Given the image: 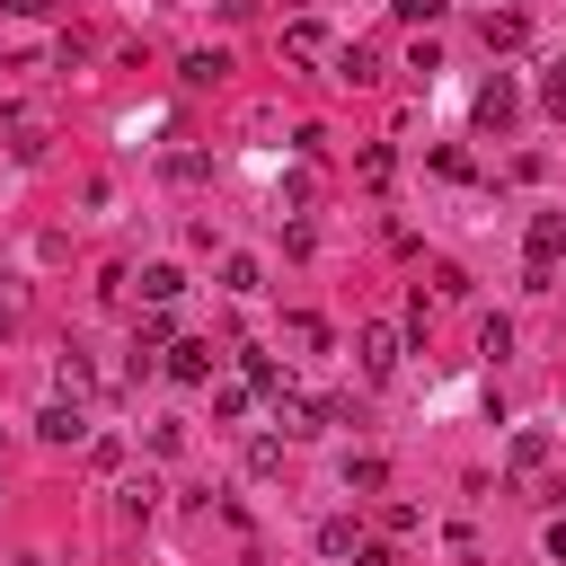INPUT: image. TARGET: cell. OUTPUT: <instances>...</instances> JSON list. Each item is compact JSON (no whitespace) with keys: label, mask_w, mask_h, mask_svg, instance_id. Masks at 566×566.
Segmentation results:
<instances>
[{"label":"cell","mask_w":566,"mask_h":566,"mask_svg":"<svg viewBox=\"0 0 566 566\" xmlns=\"http://www.w3.org/2000/svg\"><path fill=\"white\" fill-rule=\"evenodd\" d=\"M557 256H566V212H531V239H522V274H531V292L557 283Z\"/></svg>","instance_id":"6da1fadb"},{"label":"cell","mask_w":566,"mask_h":566,"mask_svg":"<svg viewBox=\"0 0 566 566\" xmlns=\"http://www.w3.org/2000/svg\"><path fill=\"white\" fill-rule=\"evenodd\" d=\"M354 345H363V371H371V380H389V371H398V327H380V318H371Z\"/></svg>","instance_id":"7a4b0ae2"},{"label":"cell","mask_w":566,"mask_h":566,"mask_svg":"<svg viewBox=\"0 0 566 566\" xmlns=\"http://www.w3.org/2000/svg\"><path fill=\"white\" fill-rule=\"evenodd\" d=\"M9 150L18 159H44V115L35 106H9Z\"/></svg>","instance_id":"3957f363"},{"label":"cell","mask_w":566,"mask_h":566,"mask_svg":"<svg viewBox=\"0 0 566 566\" xmlns=\"http://www.w3.org/2000/svg\"><path fill=\"white\" fill-rule=\"evenodd\" d=\"M35 433H44V442H80V433H88V416H80L71 398H53V407L35 416Z\"/></svg>","instance_id":"277c9868"},{"label":"cell","mask_w":566,"mask_h":566,"mask_svg":"<svg viewBox=\"0 0 566 566\" xmlns=\"http://www.w3.org/2000/svg\"><path fill=\"white\" fill-rule=\"evenodd\" d=\"M283 53H292V62H327V27L292 18V27H283Z\"/></svg>","instance_id":"5b68a950"},{"label":"cell","mask_w":566,"mask_h":566,"mask_svg":"<svg viewBox=\"0 0 566 566\" xmlns=\"http://www.w3.org/2000/svg\"><path fill=\"white\" fill-rule=\"evenodd\" d=\"M336 80H345V88H371V80H380V53H371V44H345V53H336Z\"/></svg>","instance_id":"8992f818"},{"label":"cell","mask_w":566,"mask_h":566,"mask_svg":"<svg viewBox=\"0 0 566 566\" xmlns=\"http://www.w3.org/2000/svg\"><path fill=\"white\" fill-rule=\"evenodd\" d=\"M513 115H522L513 80H486V88H478V124H513Z\"/></svg>","instance_id":"52a82bcc"},{"label":"cell","mask_w":566,"mask_h":566,"mask_svg":"<svg viewBox=\"0 0 566 566\" xmlns=\"http://www.w3.org/2000/svg\"><path fill=\"white\" fill-rule=\"evenodd\" d=\"M168 380H212V345H168Z\"/></svg>","instance_id":"ba28073f"},{"label":"cell","mask_w":566,"mask_h":566,"mask_svg":"<svg viewBox=\"0 0 566 566\" xmlns=\"http://www.w3.org/2000/svg\"><path fill=\"white\" fill-rule=\"evenodd\" d=\"M274 424H283V442H301V433H318V407H301V398L274 389Z\"/></svg>","instance_id":"9c48e42d"},{"label":"cell","mask_w":566,"mask_h":566,"mask_svg":"<svg viewBox=\"0 0 566 566\" xmlns=\"http://www.w3.org/2000/svg\"><path fill=\"white\" fill-rule=\"evenodd\" d=\"M345 486H354V495H380V486H389V469L363 451V460H345Z\"/></svg>","instance_id":"30bf717a"},{"label":"cell","mask_w":566,"mask_h":566,"mask_svg":"<svg viewBox=\"0 0 566 566\" xmlns=\"http://www.w3.org/2000/svg\"><path fill=\"white\" fill-rule=\"evenodd\" d=\"M486 44L513 53V44H522V18H513V9H486Z\"/></svg>","instance_id":"8fae6325"},{"label":"cell","mask_w":566,"mask_h":566,"mask_svg":"<svg viewBox=\"0 0 566 566\" xmlns=\"http://www.w3.org/2000/svg\"><path fill=\"white\" fill-rule=\"evenodd\" d=\"M230 71V53H186V88H212Z\"/></svg>","instance_id":"7c38bea8"},{"label":"cell","mask_w":566,"mask_h":566,"mask_svg":"<svg viewBox=\"0 0 566 566\" xmlns=\"http://www.w3.org/2000/svg\"><path fill=\"white\" fill-rule=\"evenodd\" d=\"M177 292H186L177 265H150V274H142V301H177Z\"/></svg>","instance_id":"4fadbf2b"},{"label":"cell","mask_w":566,"mask_h":566,"mask_svg":"<svg viewBox=\"0 0 566 566\" xmlns=\"http://www.w3.org/2000/svg\"><path fill=\"white\" fill-rule=\"evenodd\" d=\"M248 469H256V478H274V469H283V433H265V442H248Z\"/></svg>","instance_id":"5bb4252c"},{"label":"cell","mask_w":566,"mask_h":566,"mask_svg":"<svg viewBox=\"0 0 566 566\" xmlns=\"http://www.w3.org/2000/svg\"><path fill=\"white\" fill-rule=\"evenodd\" d=\"M548 460V433H513V469H539Z\"/></svg>","instance_id":"9a60e30c"},{"label":"cell","mask_w":566,"mask_h":566,"mask_svg":"<svg viewBox=\"0 0 566 566\" xmlns=\"http://www.w3.org/2000/svg\"><path fill=\"white\" fill-rule=\"evenodd\" d=\"M539 106H548V115H566V62H557V71L539 80Z\"/></svg>","instance_id":"2e32d148"},{"label":"cell","mask_w":566,"mask_h":566,"mask_svg":"<svg viewBox=\"0 0 566 566\" xmlns=\"http://www.w3.org/2000/svg\"><path fill=\"white\" fill-rule=\"evenodd\" d=\"M398 18H407V27H433V18H442V0H398Z\"/></svg>","instance_id":"e0dca14e"},{"label":"cell","mask_w":566,"mask_h":566,"mask_svg":"<svg viewBox=\"0 0 566 566\" xmlns=\"http://www.w3.org/2000/svg\"><path fill=\"white\" fill-rule=\"evenodd\" d=\"M0 9H9V18H44L53 0H0Z\"/></svg>","instance_id":"ac0fdd59"},{"label":"cell","mask_w":566,"mask_h":566,"mask_svg":"<svg viewBox=\"0 0 566 566\" xmlns=\"http://www.w3.org/2000/svg\"><path fill=\"white\" fill-rule=\"evenodd\" d=\"M354 566H389V548H363V539H354Z\"/></svg>","instance_id":"d6986e66"},{"label":"cell","mask_w":566,"mask_h":566,"mask_svg":"<svg viewBox=\"0 0 566 566\" xmlns=\"http://www.w3.org/2000/svg\"><path fill=\"white\" fill-rule=\"evenodd\" d=\"M548 557H557V566H566V522H548Z\"/></svg>","instance_id":"ffe728a7"}]
</instances>
